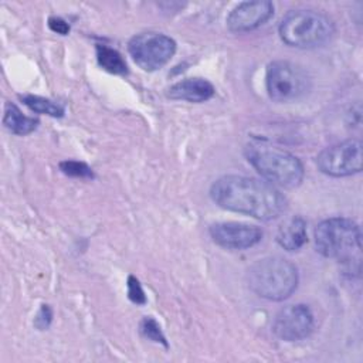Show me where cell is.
<instances>
[{"label":"cell","instance_id":"cell-1","mask_svg":"<svg viewBox=\"0 0 363 363\" xmlns=\"http://www.w3.org/2000/svg\"><path fill=\"white\" fill-rule=\"evenodd\" d=\"M210 194L220 207L262 221L278 218L286 208V199L274 184L248 176H223L213 183Z\"/></svg>","mask_w":363,"mask_h":363},{"label":"cell","instance_id":"cell-2","mask_svg":"<svg viewBox=\"0 0 363 363\" xmlns=\"http://www.w3.org/2000/svg\"><path fill=\"white\" fill-rule=\"evenodd\" d=\"M245 156L254 169L274 186L292 189L303 179L301 160L284 149L254 140L245 146Z\"/></svg>","mask_w":363,"mask_h":363},{"label":"cell","instance_id":"cell-3","mask_svg":"<svg viewBox=\"0 0 363 363\" xmlns=\"http://www.w3.org/2000/svg\"><path fill=\"white\" fill-rule=\"evenodd\" d=\"M315 245L326 258L342 261L350 268L353 262L360 265L362 233L350 218L332 217L319 223L315 228Z\"/></svg>","mask_w":363,"mask_h":363},{"label":"cell","instance_id":"cell-4","mask_svg":"<svg viewBox=\"0 0 363 363\" xmlns=\"http://www.w3.org/2000/svg\"><path fill=\"white\" fill-rule=\"evenodd\" d=\"M247 279L250 288L261 298L284 301L298 286V269L282 257H267L250 267Z\"/></svg>","mask_w":363,"mask_h":363},{"label":"cell","instance_id":"cell-5","mask_svg":"<svg viewBox=\"0 0 363 363\" xmlns=\"http://www.w3.org/2000/svg\"><path fill=\"white\" fill-rule=\"evenodd\" d=\"M279 37L295 48H315L328 43L333 33V21L315 10H291L279 23Z\"/></svg>","mask_w":363,"mask_h":363},{"label":"cell","instance_id":"cell-6","mask_svg":"<svg viewBox=\"0 0 363 363\" xmlns=\"http://www.w3.org/2000/svg\"><path fill=\"white\" fill-rule=\"evenodd\" d=\"M311 86L308 72L289 61H274L267 69V91L277 102H291L303 96Z\"/></svg>","mask_w":363,"mask_h":363},{"label":"cell","instance_id":"cell-7","mask_svg":"<svg viewBox=\"0 0 363 363\" xmlns=\"http://www.w3.org/2000/svg\"><path fill=\"white\" fill-rule=\"evenodd\" d=\"M133 61L145 71H156L166 65L176 52V43L160 33H142L129 41Z\"/></svg>","mask_w":363,"mask_h":363},{"label":"cell","instance_id":"cell-8","mask_svg":"<svg viewBox=\"0 0 363 363\" xmlns=\"http://www.w3.org/2000/svg\"><path fill=\"white\" fill-rule=\"evenodd\" d=\"M362 142L357 139H347L345 142L329 146L323 149L316 157L319 170L333 177H343L359 173L362 170Z\"/></svg>","mask_w":363,"mask_h":363},{"label":"cell","instance_id":"cell-9","mask_svg":"<svg viewBox=\"0 0 363 363\" xmlns=\"http://www.w3.org/2000/svg\"><path fill=\"white\" fill-rule=\"evenodd\" d=\"M274 333L285 342H298L308 337L313 330L312 311L303 303L282 308L272 323Z\"/></svg>","mask_w":363,"mask_h":363},{"label":"cell","instance_id":"cell-10","mask_svg":"<svg viewBox=\"0 0 363 363\" xmlns=\"http://www.w3.org/2000/svg\"><path fill=\"white\" fill-rule=\"evenodd\" d=\"M210 235L216 244L227 250H245L261 241L262 231L244 223H216L210 227Z\"/></svg>","mask_w":363,"mask_h":363},{"label":"cell","instance_id":"cell-11","mask_svg":"<svg viewBox=\"0 0 363 363\" xmlns=\"http://www.w3.org/2000/svg\"><path fill=\"white\" fill-rule=\"evenodd\" d=\"M274 14V4L268 0L242 1L227 17V27L234 33H247L265 24Z\"/></svg>","mask_w":363,"mask_h":363},{"label":"cell","instance_id":"cell-12","mask_svg":"<svg viewBox=\"0 0 363 363\" xmlns=\"http://www.w3.org/2000/svg\"><path fill=\"white\" fill-rule=\"evenodd\" d=\"M214 95V86L203 78H187L169 88V96L189 102H204Z\"/></svg>","mask_w":363,"mask_h":363},{"label":"cell","instance_id":"cell-13","mask_svg":"<svg viewBox=\"0 0 363 363\" xmlns=\"http://www.w3.org/2000/svg\"><path fill=\"white\" fill-rule=\"evenodd\" d=\"M306 240V223L301 216L286 220L277 233V242L286 251H298Z\"/></svg>","mask_w":363,"mask_h":363},{"label":"cell","instance_id":"cell-14","mask_svg":"<svg viewBox=\"0 0 363 363\" xmlns=\"http://www.w3.org/2000/svg\"><path fill=\"white\" fill-rule=\"evenodd\" d=\"M3 123L11 133L23 136V135L31 133L37 128L38 121L34 118L26 116L14 104H6Z\"/></svg>","mask_w":363,"mask_h":363},{"label":"cell","instance_id":"cell-15","mask_svg":"<svg viewBox=\"0 0 363 363\" xmlns=\"http://www.w3.org/2000/svg\"><path fill=\"white\" fill-rule=\"evenodd\" d=\"M96 58H98V64L108 72L111 74H126V62L123 61L122 55L104 44H98L96 45Z\"/></svg>","mask_w":363,"mask_h":363},{"label":"cell","instance_id":"cell-16","mask_svg":"<svg viewBox=\"0 0 363 363\" xmlns=\"http://www.w3.org/2000/svg\"><path fill=\"white\" fill-rule=\"evenodd\" d=\"M21 101L34 112L37 113H45L54 118H60L64 115V106H61L60 104L43 98V96H37V95H24L21 96Z\"/></svg>","mask_w":363,"mask_h":363},{"label":"cell","instance_id":"cell-17","mask_svg":"<svg viewBox=\"0 0 363 363\" xmlns=\"http://www.w3.org/2000/svg\"><path fill=\"white\" fill-rule=\"evenodd\" d=\"M140 330L147 339H150L153 342H157V343H163L164 346H167L166 339H164V336L160 330V326L157 325V322L153 318H145L140 323Z\"/></svg>","mask_w":363,"mask_h":363},{"label":"cell","instance_id":"cell-18","mask_svg":"<svg viewBox=\"0 0 363 363\" xmlns=\"http://www.w3.org/2000/svg\"><path fill=\"white\" fill-rule=\"evenodd\" d=\"M61 170L68 174V176H74V177H92V170L91 167H88L85 163L82 162H77V160H65L60 164Z\"/></svg>","mask_w":363,"mask_h":363},{"label":"cell","instance_id":"cell-19","mask_svg":"<svg viewBox=\"0 0 363 363\" xmlns=\"http://www.w3.org/2000/svg\"><path fill=\"white\" fill-rule=\"evenodd\" d=\"M128 295H129V299L135 303L146 302L145 292H143L139 281L135 277H129V279H128Z\"/></svg>","mask_w":363,"mask_h":363},{"label":"cell","instance_id":"cell-20","mask_svg":"<svg viewBox=\"0 0 363 363\" xmlns=\"http://www.w3.org/2000/svg\"><path fill=\"white\" fill-rule=\"evenodd\" d=\"M48 26H50V28H51L52 31H55V33H58V34H62V35L68 34V31H69V26L67 24V21H64V20L60 18V17H51V18L48 20Z\"/></svg>","mask_w":363,"mask_h":363},{"label":"cell","instance_id":"cell-21","mask_svg":"<svg viewBox=\"0 0 363 363\" xmlns=\"http://www.w3.org/2000/svg\"><path fill=\"white\" fill-rule=\"evenodd\" d=\"M40 320H43L41 328H47L48 323H50V320H51V311H50V308L45 306V305L41 308L40 315H38V318L35 319V323H38Z\"/></svg>","mask_w":363,"mask_h":363}]
</instances>
